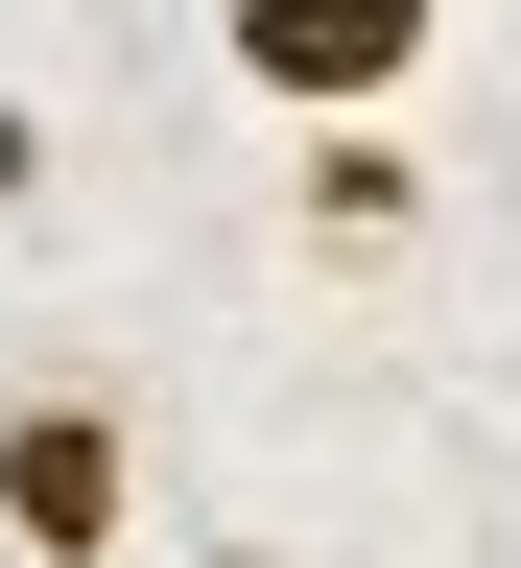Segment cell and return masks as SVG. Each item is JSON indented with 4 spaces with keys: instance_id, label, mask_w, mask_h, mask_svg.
Instances as JSON below:
<instances>
[{
    "instance_id": "obj_1",
    "label": "cell",
    "mask_w": 521,
    "mask_h": 568,
    "mask_svg": "<svg viewBox=\"0 0 521 568\" xmlns=\"http://www.w3.org/2000/svg\"><path fill=\"white\" fill-rule=\"evenodd\" d=\"M142 545V426L96 379H24L0 403V568H119Z\"/></svg>"
},
{
    "instance_id": "obj_2",
    "label": "cell",
    "mask_w": 521,
    "mask_h": 568,
    "mask_svg": "<svg viewBox=\"0 0 521 568\" xmlns=\"http://www.w3.org/2000/svg\"><path fill=\"white\" fill-rule=\"evenodd\" d=\"M451 48V0H213V71H238V95H284V119H380L403 71Z\"/></svg>"
},
{
    "instance_id": "obj_3",
    "label": "cell",
    "mask_w": 521,
    "mask_h": 568,
    "mask_svg": "<svg viewBox=\"0 0 521 568\" xmlns=\"http://www.w3.org/2000/svg\"><path fill=\"white\" fill-rule=\"evenodd\" d=\"M403 237H427V166H403L380 119H332L309 142V261H403Z\"/></svg>"
},
{
    "instance_id": "obj_4",
    "label": "cell",
    "mask_w": 521,
    "mask_h": 568,
    "mask_svg": "<svg viewBox=\"0 0 521 568\" xmlns=\"http://www.w3.org/2000/svg\"><path fill=\"white\" fill-rule=\"evenodd\" d=\"M24 190H48V119H24V95H0V213H24Z\"/></svg>"
}]
</instances>
